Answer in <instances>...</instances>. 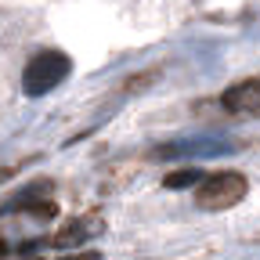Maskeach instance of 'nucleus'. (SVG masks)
I'll return each mask as SVG.
<instances>
[{
  "instance_id": "nucleus-7",
  "label": "nucleus",
  "mask_w": 260,
  "mask_h": 260,
  "mask_svg": "<svg viewBox=\"0 0 260 260\" xmlns=\"http://www.w3.org/2000/svg\"><path fill=\"white\" fill-rule=\"evenodd\" d=\"M203 181H206L203 170H177V174H167V177H162V184H167V188H188V184L199 188Z\"/></svg>"
},
{
  "instance_id": "nucleus-3",
  "label": "nucleus",
  "mask_w": 260,
  "mask_h": 260,
  "mask_svg": "<svg viewBox=\"0 0 260 260\" xmlns=\"http://www.w3.org/2000/svg\"><path fill=\"white\" fill-rule=\"evenodd\" d=\"M220 105L235 116H260V80H242L235 87H228Z\"/></svg>"
},
{
  "instance_id": "nucleus-6",
  "label": "nucleus",
  "mask_w": 260,
  "mask_h": 260,
  "mask_svg": "<svg viewBox=\"0 0 260 260\" xmlns=\"http://www.w3.org/2000/svg\"><path fill=\"white\" fill-rule=\"evenodd\" d=\"M224 141H177V145H159L152 148V159H177V155H220Z\"/></svg>"
},
{
  "instance_id": "nucleus-2",
  "label": "nucleus",
  "mask_w": 260,
  "mask_h": 260,
  "mask_svg": "<svg viewBox=\"0 0 260 260\" xmlns=\"http://www.w3.org/2000/svg\"><path fill=\"white\" fill-rule=\"evenodd\" d=\"M246 177L235 174V170H220V174H210L199 188H195V203H199L203 210H228L246 199Z\"/></svg>"
},
{
  "instance_id": "nucleus-9",
  "label": "nucleus",
  "mask_w": 260,
  "mask_h": 260,
  "mask_svg": "<svg viewBox=\"0 0 260 260\" xmlns=\"http://www.w3.org/2000/svg\"><path fill=\"white\" fill-rule=\"evenodd\" d=\"M4 256H8V242H4V239H0V260H4Z\"/></svg>"
},
{
  "instance_id": "nucleus-1",
  "label": "nucleus",
  "mask_w": 260,
  "mask_h": 260,
  "mask_svg": "<svg viewBox=\"0 0 260 260\" xmlns=\"http://www.w3.org/2000/svg\"><path fill=\"white\" fill-rule=\"evenodd\" d=\"M69 73H73L69 54H61V51H40V54H32V61L25 65V73H22V90L29 98H44Z\"/></svg>"
},
{
  "instance_id": "nucleus-4",
  "label": "nucleus",
  "mask_w": 260,
  "mask_h": 260,
  "mask_svg": "<svg viewBox=\"0 0 260 260\" xmlns=\"http://www.w3.org/2000/svg\"><path fill=\"white\" fill-rule=\"evenodd\" d=\"M40 195H51V188L44 181H37L32 188L11 195V203L0 206V213H18V210H29V213H37V217H54V199H40Z\"/></svg>"
},
{
  "instance_id": "nucleus-5",
  "label": "nucleus",
  "mask_w": 260,
  "mask_h": 260,
  "mask_svg": "<svg viewBox=\"0 0 260 260\" xmlns=\"http://www.w3.org/2000/svg\"><path fill=\"white\" fill-rule=\"evenodd\" d=\"M94 235H102V217L87 213V217H73V220L65 224L61 232H54L47 242H51V246H61V249H69V246H83V242L94 239Z\"/></svg>"
},
{
  "instance_id": "nucleus-8",
  "label": "nucleus",
  "mask_w": 260,
  "mask_h": 260,
  "mask_svg": "<svg viewBox=\"0 0 260 260\" xmlns=\"http://www.w3.org/2000/svg\"><path fill=\"white\" fill-rule=\"evenodd\" d=\"M54 260H102V253H94V249H76L69 256H54Z\"/></svg>"
}]
</instances>
